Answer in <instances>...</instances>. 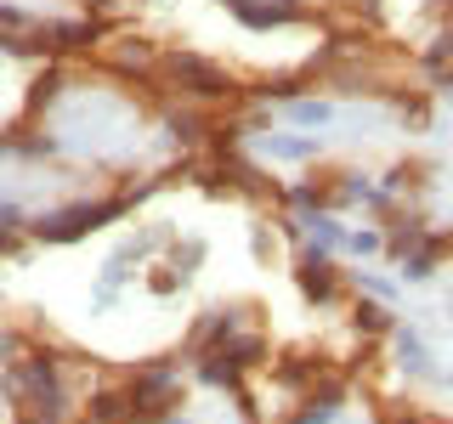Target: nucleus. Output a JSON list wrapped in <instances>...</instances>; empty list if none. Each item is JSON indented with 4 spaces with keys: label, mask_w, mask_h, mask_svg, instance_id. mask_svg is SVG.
<instances>
[{
    "label": "nucleus",
    "mask_w": 453,
    "mask_h": 424,
    "mask_svg": "<svg viewBox=\"0 0 453 424\" xmlns=\"http://www.w3.org/2000/svg\"><path fill=\"white\" fill-rule=\"evenodd\" d=\"M301 283H306V294H318V300H329V294H334V277H329V266H318V261L306 266V277H301Z\"/></svg>",
    "instance_id": "1"
}]
</instances>
